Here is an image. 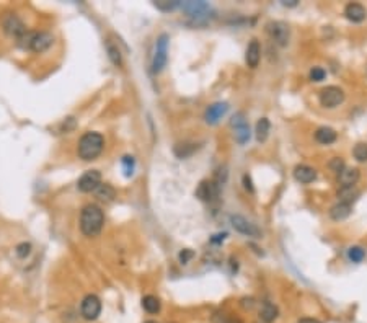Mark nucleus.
Returning <instances> with one entry per match:
<instances>
[{
	"mask_svg": "<svg viewBox=\"0 0 367 323\" xmlns=\"http://www.w3.org/2000/svg\"><path fill=\"white\" fill-rule=\"evenodd\" d=\"M105 224V214L96 204H86L80 214V230L86 237H95L101 232Z\"/></svg>",
	"mask_w": 367,
	"mask_h": 323,
	"instance_id": "f257e3e1",
	"label": "nucleus"
},
{
	"mask_svg": "<svg viewBox=\"0 0 367 323\" xmlns=\"http://www.w3.org/2000/svg\"><path fill=\"white\" fill-rule=\"evenodd\" d=\"M103 147H105L103 136L98 134V132H86V134L82 136V139L79 142V157L86 162L95 160L103 152Z\"/></svg>",
	"mask_w": 367,
	"mask_h": 323,
	"instance_id": "f03ea898",
	"label": "nucleus"
},
{
	"mask_svg": "<svg viewBox=\"0 0 367 323\" xmlns=\"http://www.w3.org/2000/svg\"><path fill=\"white\" fill-rule=\"evenodd\" d=\"M168 59V34H160L155 43V53L154 59H152V72L154 74H160L165 69Z\"/></svg>",
	"mask_w": 367,
	"mask_h": 323,
	"instance_id": "7ed1b4c3",
	"label": "nucleus"
},
{
	"mask_svg": "<svg viewBox=\"0 0 367 323\" xmlns=\"http://www.w3.org/2000/svg\"><path fill=\"white\" fill-rule=\"evenodd\" d=\"M181 7L188 17L195 20V23H206L211 13V5L206 2H185Z\"/></svg>",
	"mask_w": 367,
	"mask_h": 323,
	"instance_id": "20e7f679",
	"label": "nucleus"
},
{
	"mask_svg": "<svg viewBox=\"0 0 367 323\" xmlns=\"http://www.w3.org/2000/svg\"><path fill=\"white\" fill-rule=\"evenodd\" d=\"M344 101V91L339 87L330 85L320 91V105L325 108H336Z\"/></svg>",
	"mask_w": 367,
	"mask_h": 323,
	"instance_id": "39448f33",
	"label": "nucleus"
},
{
	"mask_svg": "<svg viewBox=\"0 0 367 323\" xmlns=\"http://www.w3.org/2000/svg\"><path fill=\"white\" fill-rule=\"evenodd\" d=\"M80 312H82V317H84L85 320H90V322L96 320L98 319V315L101 314V300L95 294H88L84 300H82Z\"/></svg>",
	"mask_w": 367,
	"mask_h": 323,
	"instance_id": "423d86ee",
	"label": "nucleus"
},
{
	"mask_svg": "<svg viewBox=\"0 0 367 323\" xmlns=\"http://www.w3.org/2000/svg\"><path fill=\"white\" fill-rule=\"evenodd\" d=\"M268 34L271 36V39L279 46H287L289 44V38H290V31L289 27L282 22H271L266 25Z\"/></svg>",
	"mask_w": 367,
	"mask_h": 323,
	"instance_id": "0eeeda50",
	"label": "nucleus"
},
{
	"mask_svg": "<svg viewBox=\"0 0 367 323\" xmlns=\"http://www.w3.org/2000/svg\"><path fill=\"white\" fill-rule=\"evenodd\" d=\"M2 27H3L5 33L10 34V36H15L17 39L20 38V36H23L25 33H27V27H25V23L13 13L5 15V17L2 18Z\"/></svg>",
	"mask_w": 367,
	"mask_h": 323,
	"instance_id": "6e6552de",
	"label": "nucleus"
},
{
	"mask_svg": "<svg viewBox=\"0 0 367 323\" xmlns=\"http://www.w3.org/2000/svg\"><path fill=\"white\" fill-rule=\"evenodd\" d=\"M230 224L237 232L247 235V237H256V238L261 237V232H259V229L256 225L252 224L245 217H242V215H230Z\"/></svg>",
	"mask_w": 367,
	"mask_h": 323,
	"instance_id": "1a4fd4ad",
	"label": "nucleus"
},
{
	"mask_svg": "<svg viewBox=\"0 0 367 323\" xmlns=\"http://www.w3.org/2000/svg\"><path fill=\"white\" fill-rule=\"evenodd\" d=\"M101 184V173L98 170H88L80 176L77 186L82 193H91Z\"/></svg>",
	"mask_w": 367,
	"mask_h": 323,
	"instance_id": "9d476101",
	"label": "nucleus"
},
{
	"mask_svg": "<svg viewBox=\"0 0 367 323\" xmlns=\"http://www.w3.org/2000/svg\"><path fill=\"white\" fill-rule=\"evenodd\" d=\"M230 126L233 127V131H235L233 134H235V139H237L238 144L248 142V139H250V126H248L247 119H245L243 113H238V115H235L232 117Z\"/></svg>",
	"mask_w": 367,
	"mask_h": 323,
	"instance_id": "9b49d317",
	"label": "nucleus"
},
{
	"mask_svg": "<svg viewBox=\"0 0 367 323\" xmlns=\"http://www.w3.org/2000/svg\"><path fill=\"white\" fill-rule=\"evenodd\" d=\"M217 196H219V184L214 181V179L212 181L204 179V181L199 183V186H198V189H196V198H199L204 203H211Z\"/></svg>",
	"mask_w": 367,
	"mask_h": 323,
	"instance_id": "f8f14e48",
	"label": "nucleus"
},
{
	"mask_svg": "<svg viewBox=\"0 0 367 323\" xmlns=\"http://www.w3.org/2000/svg\"><path fill=\"white\" fill-rule=\"evenodd\" d=\"M361 173L358 168H349L344 167L343 170L338 173V181L341 184V188H353L356 183L359 181Z\"/></svg>",
	"mask_w": 367,
	"mask_h": 323,
	"instance_id": "ddd939ff",
	"label": "nucleus"
},
{
	"mask_svg": "<svg viewBox=\"0 0 367 323\" xmlns=\"http://www.w3.org/2000/svg\"><path fill=\"white\" fill-rule=\"evenodd\" d=\"M228 111V105L227 103H214L206 110V122L207 124H217L219 121L226 116V113Z\"/></svg>",
	"mask_w": 367,
	"mask_h": 323,
	"instance_id": "4468645a",
	"label": "nucleus"
},
{
	"mask_svg": "<svg viewBox=\"0 0 367 323\" xmlns=\"http://www.w3.org/2000/svg\"><path fill=\"white\" fill-rule=\"evenodd\" d=\"M54 43V38L51 33H36V36H34L33 43H31V51H34V53H44V51H48L51 46H53Z\"/></svg>",
	"mask_w": 367,
	"mask_h": 323,
	"instance_id": "2eb2a0df",
	"label": "nucleus"
},
{
	"mask_svg": "<svg viewBox=\"0 0 367 323\" xmlns=\"http://www.w3.org/2000/svg\"><path fill=\"white\" fill-rule=\"evenodd\" d=\"M344 15H346V18H348L349 22L361 23V22H364V20H366L367 12H366V8L361 3H348V5H346V8H344Z\"/></svg>",
	"mask_w": 367,
	"mask_h": 323,
	"instance_id": "dca6fc26",
	"label": "nucleus"
},
{
	"mask_svg": "<svg viewBox=\"0 0 367 323\" xmlns=\"http://www.w3.org/2000/svg\"><path fill=\"white\" fill-rule=\"evenodd\" d=\"M259 59H261V48H259V43L256 39H253L252 43L248 44L247 48V54H245V60H247L248 67H258Z\"/></svg>",
	"mask_w": 367,
	"mask_h": 323,
	"instance_id": "f3484780",
	"label": "nucleus"
},
{
	"mask_svg": "<svg viewBox=\"0 0 367 323\" xmlns=\"http://www.w3.org/2000/svg\"><path fill=\"white\" fill-rule=\"evenodd\" d=\"M294 178L297 179L299 183L309 184L317 178V172H315V168L309 165H297L294 168Z\"/></svg>",
	"mask_w": 367,
	"mask_h": 323,
	"instance_id": "a211bd4d",
	"label": "nucleus"
},
{
	"mask_svg": "<svg viewBox=\"0 0 367 323\" xmlns=\"http://www.w3.org/2000/svg\"><path fill=\"white\" fill-rule=\"evenodd\" d=\"M278 315H279L278 307L271 304V302H264L261 309H259V319H261L263 323H273L278 319Z\"/></svg>",
	"mask_w": 367,
	"mask_h": 323,
	"instance_id": "6ab92c4d",
	"label": "nucleus"
},
{
	"mask_svg": "<svg viewBox=\"0 0 367 323\" xmlns=\"http://www.w3.org/2000/svg\"><path fill=\"white\" fill-rule=\"evenodd\" d=\"M351 212H353V207H351V204L338 203V204H335V206L330 209V217L333 219V220H344V219L349 217Z\"/></svg>",
	"mask_w": 367,
	"mask_h": 323,
	"instance_id": "aec40b11",
	"label": "nucleus"
},
{
	"mask_svg": "<svg viewBox=\"0 0 367 323\" xmlns=\"http://www.w3.org/2000/svg\"><path fill=\"white\" fill-rule=\"evenodd\" d=\"M336 131L331 129V127H320V129H317V132H315V139H317V142L323 144V146H330V144H333L336 141Z\"/></svg>",
	"mask_w": 367,
	"mask_h": 323,
	"instance_id": "412c9836",
	"label": "nucleus"
},
{
	"mask_svg": "<svg viewBox=\"0 0 367 323\" xmlns=\"http://www.w3.org/2000/svg\"><path fill=\"white\" fill-rule=\"evenodd\" d=\"M142 307H144V310L147 312V314H159L160 309H162V304H160L159 297L145 295L144 299H142Z\"/></svg>",
	"mask_w": 367,
	"mask_h": 323,
	"instance_id": "4be33fe9",
	"label": "nucleus"
},
{
	"mask_svg": "<svg viewBox=\"0 0 367 323\" xmlns=\"http://www.w3.org/2000/svg\"><path fill=\"white\" fill-rule=\"evenodd\" d=\"M269 131H271V124H269V121L266 117H261L258 122H256V139L258 142H264L268 139L269 136Z\"/></svg>",
	"mask_w": 367,
	"mask_h": 323,
	"instance_id": "5701e85b",
	"label": "nucleus"
},
{
	"mask_svg": "<svg viewBox=\"0 0 367 323\" xmlns=\"http://www.w3.org/2000/svg\"><path fill=\"white\" fill-rule=\"evenodd\" d=\"M96 193V198L103 199V201H113L114 196H116V191L113 186H110V184L106 183H101L98 188L95 189Z\"/></svg>",
	"mask_w": 367,
	"mask_h": 323,
	"instance_id": "b1692460",
	"label": "nucleus"
},
{
	"mask_svg": "<svg viewBox=\"0 0 367 323\" xmlns=\"http://www.w3.org/2000/svg\"><path fill=\"white\" fill-rule=\"evenodd\" d=\"M359 191L353 188H341V191L338 193V198H339V203H346V204H353L356 199L359 196Z\"/></svg>",
	"mask_w": 367,
	"mask_h": 323,
	"instance_id": "393cba45",
	"label": "nucleus"
},
{
	"mask_svg": "<svg viewBox=\"0 0 367 323\" xmlns=\"http://www.w3.org/2000/svg\"><path fill=\"white\" fill-rule=\"evenodd\" d=\"M106 51H108V56H110L111 62H113L114 65H118V67H121V65H122V56L119 53L118 46H114L111 41H108V43H106Z\"/></svg>",
	"mask_w": 367,
	"mask_h": 323,
	"instance_id": "a878e982",
	"label": "nucleus"
},
{
	"mask_svg": "<svg viewBox=\"0 0 367 323\" xmlns=\"http://www.w3.org/2000/svg\"><path fill=\"white\" fill-rule=\"evenodd\" d=\"M348 258L353 263H361L366 258V250L363 247H351L348 250Z\"/></svg>",
	"mask_w": 367,
	"mask_h": 323,
	"instance_id": "bb28decb",
	"label": "nucleus"
},
{
	"mask_svg": "<svg viewBox=\"0 0 367 323\" xmlns=\"http://www.w3.org/2000/svg\"><path fill=\"white\" fill-rule=\"evenodd\" d=\"M157 8L162 10V12H171V10H175L176 7H180V2L178 0H157L154 3Z\"/></svg>",
	"mask_w": 367,
	"mask_h": 323,
	"instance_id": "cd10ccee",
	"label": "nucleus"
},
{
	"mask_svg": "<svg viewBox=\"0 0 367 323\" xmlns=\"http://www.w3.org/2000/svg\"><path fill=\"white\" fill-rule=\"evenodd\" d=\"M353 153H354V158L358 162H367V144L366 142H359L358 146L354 147V150H353Z\"/></svg>",
	"mask_w": 367,
	"mask_h": 323,
	"instance_id": "c85d7f7f",
	"label": "nucleus"
},
{
	"mask_svg": "<svg viewBox=\"0 0 367 323\" xmlns=\"http://www.w3.org/2000/svg\"><path fill=\"white\" fill-rule=\"evenodd\" d=\"M188 146H190V144H178V146L175 147V153H176V157H180V158H186V157H190L191 153L196 150V147H195V146L190 147V148H188Z\"/></svg>",
	"mask_w": 367,
	"mask_h": 323,
	"instance_id": "c756f323",
	"label": "nucleus"
},
{
	"mask_svg": "<svg viewBox=\"0 0 367 323\" xmlns=\"http://www.w3.org/2000/svg\"><path fill=\"white\" fill-rule=\"evenodd\" d=\"M134 167H136V162H134V157H122V168H124V175L126 176H131L132 173H134Z\"/></svg>",
	"mask_w": 367,
	"mask_h": 323,
	"instance_id": "7c9ffc66",
	"label": "nucleus"
},
{
	"mask_svg": "<svg viewBox=\"0 0 367 323\" xmlns=\"http://www.w3.org/2000/svg\"><path fill=\"white\" fill-rule=\"evenodd\" d=\"M325 77H326V72L322 67H313L310 70V80L312 82H322L325 80Z\"/></svg>",
	"mask_w": 367,
	"mask_h": 323,
	"instance_id": "2f4dec72",
	"label": "nucleus"
},
{
	"mask_svg": "<svg viewBox=\"0 0 367 323\" xmlns=\"http://www.w3.org/2000/svg\"><path fill=\"white\" fill-rule=\"evenodd\" d=\"M29 253H31V243H20L17 247V255L18 258H27V256H29Z\"/></svg>",
	"mask_w": 367,
	"mask_h": 323,
	"instance_id": "473e14b6",
	"label": "nucleus"
},
{
	"mask_svg": "<svg viewBox=\"0 0 367 323\" xmlns=\"http://www.w3.org/2000/svg\"><path fill=\"white\" fill-rule=\"evenodd\" d=\"M328 167H330V170H331V172H335L336 175H338V173H339L341 170H343V168H344L346 165H344L343 158H339V157H335L333 160L330 162V165H328Z\"/></svg>",
	"mask_w": 367,
	"mask_h": 323,
	"instance_id": "72a5a7b5",
	"label": "nucleus"
},
{
	"mask_svg": "<svg viewBox=\"0 0 367 323\" xmlns=\"http://www.w3.org/2000/svg\"><path fill=\"white\" fill-rule=\"evenodd\" d=\"M178 258H180V263L181 264H188L190 261L195 258V251L193 250H183V251H180V255H178Z\"/></svg>",
	"mask_w": 367,
	"mask_h": 323,
	"instance_id": "f704fd0d",
	"label": "nucleus"
},
{
	"mask_svg": "<svg viewBox=\"0 0 367 323\" xmlns=\"http://www.w3.org/2000/svg\"><path fill=\"white\" fill-rule=\"evenodd\" d=\"M243 184H245V189H248L250 193H253V191H254L253 183H252V178H250L248 175H245V176H243Z\"/></svg>",
	"mask_w": 367,
	"mask_h": 323,
	"instance_id": "c9c22d12",
	"label": "nucleus"
},
{
	"mask_svg": "<svg viewBox=\"0 0 367 323\" xmlns=\"http://www.w3.org/2000/svg\"><path fill=\"white\" fill-rule=\"evenodd\" d=\"M254 305V300L252 299V297H245V299H242V307L243 309H252V307Z\"/></svg>",
	"mask_w": 367,
	"mask_h": 323,
	"instance_id": "e433bc0d",
	"label": "nucleus"
},
{
	"mask_svg": "<svg viewBox=\"0 0 367 323\" xmlns=\"http://www.w3.org/2000/svg\"><path fill=\"white\" fill-rule=\"evenodd\" d=\"M227 237V234H219V235H214V237L211 238L212 243H219V242H224V238Z\"/></svg>",
	"mask_w": 367,
	"mask_h": 323,
	"instance_id": "4c0bfd02",
	"label": "nucleus"
},
{
	"mask_svg": "<svg viewBox=\"0 0 367 323\" xmlns=\"http://www.w3.org/2000/svg\"><path fill=\"white\" fill-rule=\"evenodd\" d=\"M281 2H282L284 7H295L299 0H281Z\"/></svg>",
	"mask_w": 367,
	"mask_h": 323,
	"instance_id": "58836bf2",
	"label": "nucleus"
},
{
	"mask_svg": "<svg viewBox=\"0 0 367 323\" xmlns=\"http://www.w3.org/2000/svg\"><path fill=\"white\" fill-rule=\"evenodd\" d=\"M224 323H243V322L240 319H237V317H228V319Z\"/></svg>",
	"mask_w": 367,
	"mask_h": 323,
	"instance_id": "ea45409f",
	"label": "nucleus"
},
{
	"mask_svg": "<svg viewBox=\"0 0 367 323\" xmlns=\"http://www.w3.org/2000/svg\"><path fill=\"white\" fill-rule=\"evenodd\" d=\"M297 323H320L317 319H300Z\"/></svg>",
	"mask_w": 367,
	"mask_h": 323,
	"instance_id": "a19ab883",
	"label": "nucleus"
},
{
	"mask_svg": "<svg viewBox=\"0 0 367 323\" xmlns=\"http://www.w3.org/2000/svg\"><path fill=\"white\" fill-rule=\"evenodd\" d=\"M145 323H159V322H154V320H149V322H145Z\"/></svg>",
	"mask_w": 367,
	"mask_h": 323,
	"instance_id": "79ce46f5",
	"label": "nucleus"
},
{
	"mask_svg": "<svg viewBox=\"0 0 367 323\" xmlns=\"http://www.w3.org/2000/svg\"><path fill=\"white\" fill-rule=\"evenodd\" d=\"M256 323H259V322H256ZM261 323H263V322H261Z\"/></svg>",
	"mask_w": 367,
	"mask_h": 323,
	"instance_id": "37998d69",
	"label": "nucleus"
}]
</instances>
